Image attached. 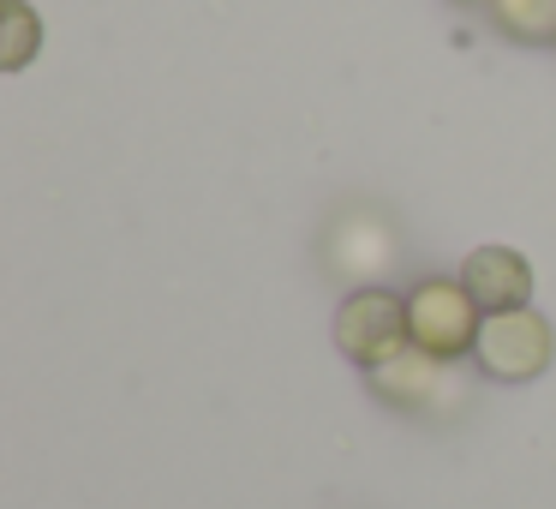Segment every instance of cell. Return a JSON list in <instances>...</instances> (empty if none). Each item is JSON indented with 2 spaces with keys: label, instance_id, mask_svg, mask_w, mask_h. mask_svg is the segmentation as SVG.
<instances>
[{
  "label": "cell",
  "instance_id": "obj_1",
  "mask_svg": "<svg viewBox=\"0 0 556 509\" xmlns=\"http://www.w3.org/2000/svg\"><path fill=\"white\" fill-rule=\"evenodd\" d=\"M401 264V234L383 210L353 204L324 228V270L348 288H389Z\"/></svg>",
  "mask_w": 556,
  "mask_h": 509
},
{
  "label": "cell",
  "instance_id": "obj_2",
  "mask_svg": "<svg viewBox=\"0 0 556 509\" xmlns=\"http://www.w3.org/2000/svg\"><path fill=\"white\" fill-rule=\"evenodd\" d=\"M407 330H413V348L437 353V360H467L479 348L484 312L460 276H425L407 288Z\"/></svg>",
  "mask_w": 556,
  "mask_h": 509
},
{
  "label": "cell",
  "instance_id": "obj_3",
  "mask_svg": "<svg viewBox=\"0 0 556 509\" xmlns=\"http://www.w3.org/2000/svg\"><path fill=\"white\" fill-rule=\"evenodd\" d=\"M336 348L348 353L353 365L377 372L389 365L395 353L413 348V330H407V294L395 288H353L348 300L336 306Z\"/></svg>",
  "mask_w": 556,
  "mask_h": 509
},
{
  "label": "cell",
  "instance_id": "obj_4",
  "mask_svg": "<svg viewBox=\"0 0 556 509\" xmlns=\"http://www.w3.org/2000/svg\"><path fill=\"white\" fill-rule=\"evenodd\" d=\"M455 365L460 360H437V353H425V348H407V353H395L389 365L365 372V377H371V396L389 401V408L443 420V413L467 408V377H460Z\"/></svg>",
  "mask_w": 556,
  "mask_h": 509
},
{
  "label": "cell",
  "instance_id": "obj_5",
  "mask_svg": "<svg viewBox=\"0 0 556 509\" xmlns=\"http://www.w3.org/2000/svg\"><path fill=\"white\" fill-rule=\"evenodd\" d=\"M484 377L496 384H527L551 365V324H544L532 306H515V312H491L479 330V348H472Z\"/></svg>",
  "mask_w": 556,
  "mask_h": 509
},
{
  "label": "cell",
  "instance_id": "obj_6",
  "mask_svg": "<svg viewBox=\"0 0 556 509\" xmlns=\"http://www.w3.org/2000/svg\"><path fill=\"white\" fill-rule=\"evenodd\" d=\"M460 282H467V294L479 300L484 318L515 312V306L532 300V264L515 252V246H479V252H467Z\"/></svg>",
  "mask_w": 556,
  "mask_h": 509
},
{
  "label": "cell",
  "instance_id": "obj_7",
  "mask_svg": "<svg viewBox=\"0 0 556 509\" xmlns=\"http://www.w3.org/2000/svg\"><path fill=\"white\" fill-rule=\"evenodd\" d=\"M491 18L515 42H556V0H491Z\"/></svg>",
  "mask_w": 556,
  "mask_h": 509
},
{
  "label": "cell",
  "instance_id": "obj_8",
  "mask_svg": "<svg viewBox=\"0 0 556 509\" xmlns=\"http://www.w3.org/2000/svg\"><path fill=\"white\" fill-rule=\"evenodd\" d=\"M37 42H42V25H37V13H30V0H0V66H7V73L30 66Z\"/></svg>",
  "mask_w": 556,
  "mask_h": 509
}]
</instances>
